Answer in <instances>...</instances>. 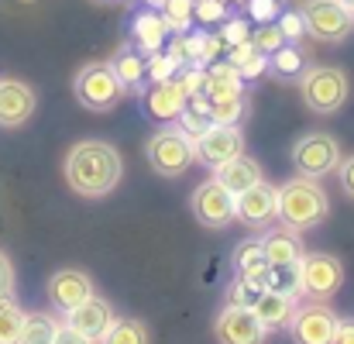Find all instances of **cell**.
<instances>
[{"mask_svg": "<svg viewBox=\"0 0 354 344\" xmlns=\"http://www.w3.org/2000/svg\"><path fill=\"white\" fill-rule=\"evenodd\" d=\"M21 324H24V310L10 296H3L0 300V344H17Z\"/></svg>", "mask_w": 354, "mask_h": 344, "instance_id": "83f0119b", "label": "cell"}, {"mask_svg": "<svg viewBox=\"0 0 354 344\" xmlns=\"http://www.w3.org/2000/svg\"><path fill=\"white\" fill-rule=\"evenodd\" d=\"M217 176V183H224L231 193H244V190H251L254 183H261L265 179V172H261V165H258V159H251V155H237V159H231V162H224L221 169H214Z\"/></svg>", "mask_w": 354, "mask_h": 344, "instance_id": "44dd1931", "label": "cell"}, {"mask_svg": "<svg viewBox=\"0 0 354 344\" xmlns=\"http://www.w3.org/2000/svg\"><path fill=\"white\" fill-rule=\"evenodd\" d=\"M189 207H193V217L210 230H224L237 221V197L217 179L200 183L193 200H189Z\"/></svg>", "mask_w": 354, "mask_h": 344, "instance_id": "52a82bcc", "label": "cell"}, {"mask_svg": "<svg viewBox=\"0 0 354 344\" xmlns=\"http://www.w3.org/2000/svg\"><path fill=\"white\" fill-rule=\"evenodd\" d=\"M258 262H265V255H261V241H241V244L234 248L237 272H241V269H251V265H258Z\"/></svg>", "mask_w": 354, "mask_h": 344, "instance_id": "f35d334b", "label": "cell"}, {"mask_svg": "<svg viewBox=\"0 0 354 344\" xmlns=\"http://www.w3.org/2000/svg\"><path fill=\"white\" fill-rule=\"evenodd\" d=\"M254 52H258V48H254V45H251V38H248V42H241V45H231V52H227V62H231V66L237 69V66H241V62H248Z\"/></svg>", "mask_w": 354, "mask_h": 344, "instance_id": "f6af8a7d", "label": "cell"}, {"mask_svg": "<svg viewBox=\"0 0 354 344\" xmlns=\"http://www.w3.org/2000/svg\"><path fill=\"white\" fill-rule=\"evenodd\" d=\"M203 93L210 100H227V97H241L244 93V80L231 62H210L207 66V83Z\"/></svg>", "mask_w": 354, "mask_h": 344, "instance_id": "603a6c76", "label": "cell"}, {"mask_svg": "<svg viewBox=\"0 0 354 344\" xmlns=\"http://www.w3.org/2000/svg\"><path fill=\"white\" fill-rule=\"evenodd\" d=\"M265 69H268V55H261V52H254L248 62H241V66H237V73H241V80H244V83H248V80H258Z\"/></svg>", "mask_w": 354, "mask_h": 344, "instance_id": "60d3db41", "label": "cell"}, {"mask_svg": "<svg viewBox=\"0 0 354 344\" xmlns=\"http://www.w3.org/2000/svg\"><path fill=\"white\" fill-rule=\"evenodd\" d=\"M303 69H306V66H303V52H299L296 45H289V42L268 55V73L279 76V80H299Z\"/></svg>", "mask_w": 354, "mask_h": 344, "instance_id": "d4e9b609", "label": "cell"}, {"mask_svg": "<svg viewBox=\"0 0 354 344\" xmlns=\"http://www.w3.org/2000/svg\"><path fill=\"white\" fill-rule=\"evenodd\" d=\"M292 162H296V172L306 176V179L330 176L341 165V141L334 134H327V131H310V134H303L296 141Z\"/></svg>", "mask_w": 354, "mask_h": 344, "instance_id": "5b68a950", "label": "cell"}, {"mask_svg": "<svg viewBox=\"0 0 354 344\" xmlns=\"http://www.w3.org/2000/svg\"><path fill=\"white\" fill-rule=\"evenodd\" d=\"M334 344H354V317H351V320H341V324H337Z\"/></svg>", "mask_w": 354, "mask_h": 344, "instance_id": "7dc6e473", "label": "cell"}, {"mask_svg": "<svg viewBox=\"0 0 354 344\" xmlns=\"http://www.w3.org/2000/svg\"><path fill=\"white\" fill-rule=\"evenodd\" d=\"M348 93H351L348 76L341 69H334V66H310L299 76V97H303V104L320 117L337 114L348 104Z\"/></svg>", "mask_w": 354, "mask_h": 344, "instance_id": "3957f363", "label": "cell"}, {"mask_svg": "<svg viewBox=\"0 0 354 344\" xmlns=\"http://www.w3.org/2000/svg\"><path fill=\"white\" fill-rule=\"evenodd\" d=\"M193 17L200 24H221L227 17V3L224 0H193Z\"/></svg>", "mask_w": 354, "mask_h": 344, "instance_id": "d590c367", "label": "cell"}, {"mask_svg": "<svg viewBox=\"0 0 354 344\" xmlns=\"http://www.w3.org/2000/svg\"><path fill=\"white\" fill-rule=\"evenodd\" d=\"M131 35H134L138 52L151 55V52H162V48H165V42H169L172 31H169V24H165V17H162L158 10L145 7V10L134 14V21H131Z\"/></svg>", "mask_w": 354, "mask_h": 344, "instance_id": "e0dca14e", "label": "cell"}, {"mask_svg": "<svg viewBox=\"0 0 354 344\" xmlns=\"http://www.w3.org/2000/svg\"><path fill=\"white\" fill-rule=\"evenodd\" d=\"M73 93H76V100L86 111H111L124 97L111 62H90V66H83L76 73V80H73Z\"/></svg>", "mask_w": 354, "mask_h": 344, "instance_id": "8992f818", "label": "cell"}, {"mask_svg": "<svg viewBox=\"0 0 354 344\" xmlns=\"http://www.w3.org/2000/svg\"><path fill=\"white\" fill-rule=\"evenodd\" d=\"M279 214V186L272 183H254L251 190L237 193V221L244 228H268Z\"/></svg>", "mask_w": 354, "mask_h": 344, "instance_id": "4fadbf2b", "label": "cell"}, {"mask_svg": "<svg viewBox=\"0 0 354 344\" xmlns=\"http://www.w3.org/2000/svg\"><path fill=\"white\" fill-rule=\"evenodd\" d=\"M261 293H265V289H258V286H251L248 279L237 275L234 282H231V289H227V307H248V310H251Z\"/></svg>", "mask_w": 354, "mask_h": 344, "instance_id": "836d02e7", "label": "cell"}, {"mask_svg": "<svg viewBox=\"0 0 354 344\" xmlns=\"http://www.w3.org/2000/svg\"><path fill=\"white\" fill-rule=\"evenodd\" d=\"M193 148H196V162H203L207 169H221L224 162H231L244 152V134L237 124H210L193 141Z\"/></svg>", "mask_w": 354, "mask_h": 344, "instance_id": "8fae6325", "label": "cell"}, {"mask_svg": "<svg viewBox=\"0 0 354 344\" xmlns=\"http://www.w3.org/2000/svg\"><path fill=\"white\" fill-rule=\"evenodd\" d=\"M55 331H59V320L52 314H24L17 344H52Z\"/></svg>", "mask_w": 354, "mask_h": 344, "instance_id": "cb8c5ba5", "label": "cell"}, {"mask_svg": "<svg viewBox=\"0 0 354 344\" xmlns=\"http://www.w3.org/2000/svg\"><path fill=\"white\" fill-rule=\"evenodd\" d=\"M248 111L244 93L227 97V100H210V124H241V117Z\"/></svg>", "mask_w": 354, "mask_h": 344, "instance_id": "f546056e", "label": "cell"}, {"mask_svg": "<svg viewBox=\"0 0 354 344\" xmlns=\"http://www.w3.org/2000/svg\"><path fill=\"white\" fill-rule=\"evenodd\" d=\"M306 31L320 42H341L354 28V10H348L341 0H306L299 7Z\"/></svg>", "mask_w": 354, "mask_h": 344, "instance_id": "9c48e42d", "label": "cell"}, {"mask_svg": "<svg viewBox=\"0 0 354 344\" xmlns=\"http://www.w3.org/2000/svg\"><path fill=\"white\" fill-rule=\"evenodd\" d=\"M148 327L141 324V320H134V317H118L114 320V327L107 331V338L100 344H148Z\"/></svg>", "mask_w": 354, "mask_h": 344, "instance_id": "484cf974", "label": "cell"}, {"mask_svg": "<svg viewBox=\"0 0 354 344\" xmlns=\"http://www.w3.org/2000/svg\"><path fill=\"white\" fill-rule=\"evenodd\" d=\"M251 310H254V317H258L268 331H282V327H289V320H292V314H296V296L265 289V293L254 300Z\"/></svg>", "mask_w": 354, "mask_h": 344, "instance_id": "ffe728a7", "label": "cell"}, {"mask_svg": "<svg viewBox=\"0 0 354 344\" xmlns=\"http://www.w3.org/2000/svg\"><path fill=\"white\" fill-rule=\"evenodd\" d=\"M214 338L221 344H265L268 327L248 307H224L214 320Z\"/></svg>", "mask_w": 354, "mask_h": 344, "instance_id": "7c38bea8", "label": "cell"}, {"mask_svg": "<svg viewBox=\"0 0 354 344\" xmlns=\"http://www.w3.org/2000/svg\"><path fill=\"white\" fill-rule=\"evenodd\" d=\"M52 344H97V341H90L86 334H80V331H76V327H69V324H59L55 341Z\"/></svg>", "mask_w": 354, "mask_h": 344, "instance_id": "ee69618b", "label": "cell"}, {"mask_svg": "<svg viewBox=\"0 0 354 344\" xmlns=\"http://www.w3.org/2000/svg\"><path fill=\"white\" fill-rule=\"evenodd\" d=\"M330 210V200L327 193L320 190L317 179H306V176H292L289 183L279 186V214L275 221L289 230H310L317 228Z\"/></svg>", "mask_w": 354, "mask_h": 344, "instance_id": "7a4b0ae2", "label": "cell"}, {"mask_svg": "<svg viewBox=\"0 0 354 344\" xmlns=\"http://www.w3.org/2000/svg\"><path fill=\"white\" fill-rule=\"evenodd\" d=\"M341 3H344V7H348V10H354V0H341Z\"/></svg>", "mask_w": 354, "mask_h": 344, "instance_id": "c3c4849f", "label": "cell"}, {"mask_svg": "<svg viewBox=\"0 0 354 344\" xmlns=\"http://www.w3.org/2000/svg\"><path fill=\"white\" fill-rule=\"evenodd\" d=\"M145 111L155 117V120H176V117L186 111V93L179 90L176 80L151 83V87L145 90Z\"/></svg>", "mask_w": 354, "mask_h": 344, "instance_id": "ac0fdd59", "label": "cell"}, {"mask_svg": "<svg viewBox=\"0 0 354 344\" xmlns=\"http://www.w3.org/2000/svg\"><path fill=\"white\" fill-rule=\"evenodd\" d=\"M148 162L158 176L172 179V176H183L196 162V148L179 127H162L148 141Z\"/></svg>", "mask_w": 354, "mask_h": 344, "instance_id": "277c9868", "label": "cell"}, {"mask_svg": "<svg viewBox=\"0 0 354 344\" xmlns=\"http://www.w3.org/2000/svg\"><path fill=\"white\" fill-rule=\"evenodd\" d=\"M261 241V255L268 265H296L306 251H303V241H299V230H289V228H275L268 230Z\"/></svg>", "mask_w": 354, "mask_h": 344, "instance_id": "d6986e66", "label": "cell"}, {"mask_svg": "<svg viewBox=\"0 0 354 344\" xmlns=\"http://www.w3.org/2000/svg\"><path fill=\"white\" fill-rule=\"evenodd\" d=\"M337 324H341V317L327 303L313 300L306 307H296V314L289 320V334L296 344H334Z\"/></svg>", "mask_w": 354, "mask_h": 344, "instance_id": "30bf717a", "label": "cell"}, {"mask_svg": "<svg viewBox=\"0 0 354 344\" xmlns=\"http://www.w3.org/2000/svg\"><path fill=\"white\" fill-rule=\"evenodd\" d=\"M176 124H179V131L189 138V141H196L207 127H210V120L207 117H200V114H189V111H183V114L176 117Z\"/></svg>", "mask_w": 354, "mask_h": 344, "instance_id": "ab89813d", "label": "cell"}, {"mask_svg": "<svg viewBox=\"0 0 354 344\" xmlns=\"http://www.w3.org/2000/svg\"><path fill=\"white\" fill-rule=\"evenodd\" d=\"M111 69L118 76L120 90L124 93H145L148 90V73H145V59L134 48H120L118 55L111 59Z\"/></svg>", "mask_w": 354, "mask_h": 344, "instance_id": "7402d4cb", "label": "cell"}, {"mask_svg": "<svg viewBox=\"0 0 354 344\" xmlns=\"http://www.w3.org/2000/svg\"><path fill=\"white\" fill-rule=\"evenodd\" d=\"M62 172H66V183L76 197L100 200V197L118 190L120 176H124V159L111 141L86 138V141H76L69 148Z\"/></svg>", "mask_w": 354, "mask_h": 344, "instance_id": "6da1fadb", "label": "cell"}, {"mask_svg": "<svg viewBox=\"0 0 354 344\" xmlns=\"http://www.w3.org/2000/svg\"><path fill=\"white\" fill-rule=\"evenodd\" d=\"M114 320H118V314H114V307L104 300V296H90L86 303H80L76 310H69L66 314V324L69 327H76L80 334H86L90 341H104L107 338V331L114 327Z\"/></svg>", "mask_w": 354, "mask_h": 344, "instance_id": "9a60e30c", "label": "cell"}, {"mask_svg": "<svg viewBox=\"0 0 354 344\" xmlns=\"http://www.w3.org/2000/svg\"><path fill=\"white\" fill-rule=\"evenodd\" d=\"M93 279L83 272V269H59L52 279H48V303L59 310V314H69L76 310L80 303H86L93 296Z\"/></svg>", "mask_w": 354, "mask_h": 344, "instance_id": "5bb4252c", "label": "cell"}, {"mask_svg": "<svg viewBox=\"0 0 354 344\" xmlns=\"http://www.w3.org/2000/svg\"><path fill=\"white\" fill-rule=\"evenodd\" d=\"M237 275H241V279H248V282H251V286H258V289H268L272 265H268V262H258V265H251V269H241Z\"/></svg>", "mask_w": 354, "mask_h": 344, "instance_id": "b9f144b4", "label": "cell"}, {"mask_svg": "<svg viewBox=\"0 0 354 344\" xmlns=\"http://www.w3.org/2000/svg\"><path fill=\"white\" fill-rule=\"evenodd\" d=\"M158 14L165 17L169 31H176V35H186L193 28V21H196L193 17V0H165Z\"/></svg>", "mask_w": 354, "mask_h": 344, "instance_id": "4316f807", "label": "cell"}, {"mask_svg": "<svg viewBox=\"0 0 354 344\" xmlns=\"http://www.w3.org/2000/svg\"><path fill=\"white\" fill-rule=\"evenodd\" d=\"M217 35H221V38H224V45L231 48V45H241V42H248V38H251V28H248V21H244V17H231V14H227V17L221 21V31H217Z\"/></svg>", "mask_w": 354, "mask_h": 344, "instance_id": "8d00e7d4", "label": "cell"}, {"mask_svg": "<svg viewBox=\"0 0 354 344\" xmlns=\"http://www.w3.org/2000/svg\"><path fill=\"white\" fill-rule=\"evenodd\" d=\"M38 107L35 90L21 80H0V127H21Z\"/></svg>", "mask_w": 354, "mask_h": 344, "instance_id": "2e32d148", "label": "cell"}, {"mask_svg": "<svg viewBox=\"0 0 354 344\" xmlns=\"http://www.w3.org/2000/svg\"><path fill=\"white\" fill-rule=\"evenodd\" d=\"M251 45H254L261 55H272L275 48H282V45H286V38H282L279 24H275V21H268V24H258V28L251 31Z\"/></svg>", "mask_w": 354, "mask_h": 344, "instance_id": "1f68e13d", "label": "cell"}, {"mask_svg": "<svg viewBox=\"0 0 354 344\" xmlns=\"http://www.w3.org/2000/svg\"><path fill=\"white\" fill-rule=\"evenodd\" d=\"M337 172H341V186H344V193L354 200V155L351 159H341Z\"/></svg>", "mask_w": 354, "mask_h": 344, "instance_id": "bcb514c9", "label": "cell"}, {"mask_svg": "<svg viewBox=\"0 0 354 344\" xmlns=\"http://www.w3.org/2000/svg\"><path fill=\"white\" fill-rule=\"evenodd\" d=\"M176 83L186 97H196L203 93V83H207V66H183V73H176Z\"/></svg>", "mask_w": 354, "mask_h": 344, "instance_id": "e575fe53", "label": "cell"}, {"mask_svg": "<svg viewBox=\"0 0 354 344\" xmlns=\"http://www.w3.org/2000/svg\"><path fill=\"white\" fill-rule=\"evenodd\" d=\"M145 73H148V87L151 83H165V80H176V73H179V66L165 55V48L162 52H151L148 59H145Z\"/></svg>", "mask_w": 354, "mask_h": 344, "instance_id": "4dcf8cb0", "label": "cell"}, {"mask_svg": "<svg viewBox=\"0 0 354 344\" xmlns=\"http://www.w3.org/2000/svg\"><path fill=\"white\" fill-rule=\"evenodd\" d=\"M244 7H248V17L254 24H268V21H275L282 14V3L279 0H244Z\"/></svg>", "mask_w": 354, "mask_h": 344, "instance_id": "74e56055", "label": "cell"}, {"mask_svg": "<svg viewBox=\"0 0 354 344\" xmlns=\"http://www.w3.org/2000/svg\"><path fill=\"white\" fill-rule=\"evenodd\" d=\"M224 3H244V0H224Z\"/></svg>", "mask_w": 354, "mask_h": 344, "instance_id": "681fc988", "label": "cell"}, {"mask_svg": "<svg viewBox=\"0 0 354 344\" xmlns=\"http://www.w3.org/2000/svg\"><path fill=\"white\" fill-rule=\"evenodd\" d=\"M268 289L286 293V296H299V293H303V282H299V262H296V265H272Z\"/></svg>", "mask_w": 354, "mask_h": 344, "instance_id": "f1b7e54d", "label": "cell"}, {"mask_svg": "<svg viewBox=\"0 0 354 344\" xmlns=\"http://www.w3.org/2000/svg\"><path fill=\"white\" fill-rule=\"evenodd\" d=\"M299 282H303V293H306L310 300L327 303V300L337 296V289L344 286V265H341L334 255L310 251V255L299 258Z\"/></svg>", "mask_w": 354, "mask_h": 344, "instance_id": "ba28073f", "label": "cell"}, {"mask_svg": "<svg viewBox=\"0 0 354 344\" xmlns=\"http://www.w3.org/2000/svg\"><path fill=\"white\" fill-rule=\"evenodd\" d=\"M275 24H279V31H282V38H286L289 45H296L299 38L310 35V31H306V21H303L299 10H282V14L275 17Z\"/></svg>", "mask_w": 354, "mask_h": 344, "instance_id": "d6a6232c", "label": "cell"}, {"mask_svg": "<svg viewBox=\"0 0 354 344\" xmlns=\"http://www.w3.org/2000/svg\"><path fill=\"white\" fill-rule=\"evenodd\" d=\"M10 293H14V265H10V258L0 251V300L10 296Z\"/></svg>", "mask_w": 354, "mask_h": 344, "instance_id": "7bdbcfd3", "label": "cell"}]
</instances>
